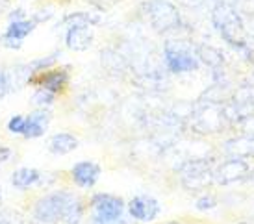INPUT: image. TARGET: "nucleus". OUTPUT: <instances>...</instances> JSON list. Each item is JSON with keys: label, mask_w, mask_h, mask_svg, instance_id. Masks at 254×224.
<instances>
[{"label": "nucleus", "mask_w": 254, "mask_h": 224, "mask_svg": "<svg viewBox=\"0 0 254 224\" xmlns=\"http://www.w3.org/2000/svg\"><path fill=\"white\" fill-rule=\"evenodd\" d=\"M9 158H11V150L7 147H0V165L9 161Z\"/></svg>", "instance_id": "obj_24"}, {"label": "nucleus", "mask_w": 254, "mask_h": 224, "mask_svg": "<svg viewBox=\"0 0 254 224\" xmlns=\"http://www.w3.org/2000/svg\"><path fill=\"white\" fill-rule=\"evenodd\" d=\"M21 19H26V17H24V11H22L21 7H19L17 11H11V13H9V22H11V21H21Z\"/></svg>", "instance_id": "obj_25"}, {"label": "nucleus", "mask_w": 254, "mask_h": 224, "mask_svg": "<svg viewBox=\"0 0 254 224\" xmlns=\"http://www.w3.org/2000/svg\"><path fill=\"white\" fill-rule=\"evenodd\" d=\"M163 61L165 67L175 72V74H184V72H193L198 69L200 59L191 49L178 41H167L163 49Z\"/></svg>", "instance_id": "obj_5"}, {"label": "nucleus", "mask_w": 254, "mask_h": 224, "mask_svg": "<svg viewBox=\"0 0 254 224\" xmlns=\"http://www.w3.org/2000/svg\"><path fill=\"white\" fill-rule=\"evenodd\" d=\"M30 85H39L47 91L62 93L69 84V67H52V69L41 70V72H34L28 76Z\"/></svg>", "instance_id": "obj_7"}, {"label": "nucleus", "mask_w": 254, "mask_h": 224, "mask_svg": "<svg viewBox=\"0 0 254 224\" xmlns=\"http://www.w3.org/2000/svg\"><path fill=\"white\" fill-rule=\"evenodd\" d=\"M0 204H2V189H0Z\"/></svg>", "instance_id": "obj_27"}, {"label": "nucleus", "mask_w": 254, "mask_h": 224, "mask_svg": "<svg viewBox=\"0 0 254 224\" xmlns=\"http://www.w3.org/2000/svg\"><path fill=\"white\" fill-rule=\"evenodd\" d=\"M95 35L89 30V26H69L67 35H65V45L67 49L74 50V52H84L93 45Z\"/></svg>", "instance_id": "obj_12"}, {"label": "nucleus", "mask_w": 254, "mask_h": 224, "mask_svg": "<svg viewBox=\"0 0 254 224\" xmlns=\"http://www.w3.org/2000/svg\"><path fill=\"white\" fill-rule=\"evenodd\" d=\"M11 91V84H9V76L7 70H0V100Z\"/></svg>", "instance_id": "obj_23"}, {"label": "nucleus", "mask_w": 254, "mask_h": 224, "mask_svg": "<svg viewBox=\"0 0 254 224\" xmlns=\"http://www.w3.org/2000/svg\"><path fill=\"white\" fill-rule=\"evenodd\" d=\"M226 152L232 154V158H247V156H254V137H240L236 141H230Z\"/></svg>", "instance_id": "obj_16"}, {"label": "nucleus", "mask_w": 254, "mask_h": 224, "mask_svg": "<svg viewBox=\"0 0 254 224\" xmlns=\"http://www.w3.org/2000/svg\"><path fill=\"white\" fill-rule=\"evenodd\" d=\"M37 22L34 19H21V21H11L7 24L6 32L2 37L6 39H13V41H24V37H28L34 30H36Z\"/></svg>", "instance_id": "obj_13"}, {"label": "nucleus", "mask_w": 254, "mask_h": 224, "mask_svg": "<svg viewBox=\"0 0 254 224\" xmlns=\"http://www.w3.org/2000/svg\"><path fill=\"white\" fill-rule=\"evenodd\" d=\"M180 180L188 189H202L213 180V170L210 161L193 160L180 168Z\"/></svg>", "instance_id": "obj_6"}, {"label": "nucleus", "mask_w": 254, "mask_h": 224, "mask_svg": "<svg viewBox=\"0 0 254 224\" xmlns=\"http://www.w3.org/2000/svg\"><path fill=\"white\" fill-rule=\"evenodd\" d=\"M60 54H62V52H52V54L47 56V57H39V59H36V61H32V63L26 65V69H28L30 74H34V72H41V70H47V69H52L54 63L60 59Z\"/></svg>", "instance_id": "obj_19"}, {"label": "nucleus", "mask_w": 254, "mask_h": 224, "mask_svg": "<svg viewBox=\"0 0 254 224\" xmlns=\"http://www.w3.org/2000/svg\"><path fill=\"white\" fill-rule=\"evenodd\" d=\"M72 182L82 189H91L100 176V165L95 161H78L71 170Z\"/></svg>", "instance_id": "obj_10"}, {"label": "nucleus", "mask_w": 254, "mask_h": 224, "mask_svg": "<svg viewBox=\"0 0 254 224\" xmlns=\"http://www.w3.org/2000/svg\"><path fill=\"white\" fill-rule=\"evenodd\" d=\"M162 213V206L154 196L135 195L128 202V215L137 223H152Z\"/></svg>", "instance_id": "obj_9"}, {"label": "nucleus", "mask_w": 254, "mask_h": 224, "mask_svg": "<svg viewBox=\"0 0 254 224\" xmlns=\"http://www.w3.org/2000/svg\"><path fill=\"white\" fill-rule=\"evenodd\" d=\"M212 21L213 26L219 30V34L223 35L230 47H234L236 50L247 52V39H245V26L241 22L238 11L230 7L228 4L221 2L215 6V9L212 11Z\"/></svg>", "instance_id": "obj_2"}, {"label": "nucleus", "mask_w": 254, "mask_h": 224, "mask_svg": "<svg viewBox=\"0 0 254 224\" xmlns=\"http://www.w3.org/2000/svg\"><path fill=\"white\" fill-rule=\"evenodd\" d=\"M249 174H251V168L247 161L240 158H230L213 170V180L219 185H232V183L243 182L245 178H249Z\"/></svg>", "instance_id": "obj_8"}, {"label": "nucleus", "mask_w": 254, "mask_h": 224, "mask_svg": "<svg viewBox=\"0 0 254 224\" xmlns=\"http://www.w3.org/2000/svg\"><path fill=\"white\" fill-rule=\"evenodd\" d=\"M198 59H202L206 65H210L213 70H219L223 67V56H221V52L212 47H200L198 49Z\"/></svg>", "instance_id": "obj_18"}, {"label": "nucleus", "mask_w": 254, "mask_h": 224, "mask_svg": "<svg viewBox=\"0 0 254 224\" xmlns=\"http://www.w3.org/2000/svg\"><path fill=\"white\" fill-rule=\"evenodd\" d=\"M50 119H52V113L47 108H41L37 112L30 113L28 117H26V122H24V132H22V135L26 139H37V137L45 135V132L49 130Z\"/></svg>", "instance_id": "obj_11"}, {"label": "nucleus", "mask_w": 254, "mask_h": 224, "mask_svg": "<svg viewBox=\"0 0 254 224\" xmlns=\"http://www.w3.org/2000/svg\"><path fill=\"white\" fill-rule=\"evenodd\" d=\"M100 17L91 11H76V13L67 15L64 19L65 24L69 26H89V24H99Z\"/></svg>", "instance_id": "obj_17"}, {"label": "nucleus", "mask_w": 254, "mask_h": 224, "mask_svg": "<svg viewBox=\"0 0 254 224\" xmlns=\"http://www.w3.org/2000/svg\"><path fill=\"white\" fill-rule=\"evenodd\" d=\"M84 204L71 191H52L34 206V219L41 224H80Z\"/></svg>", "instance_id": "obj_1"}, {"label": "nucleus", "mask_w": 254, "mask_h": 224, "mask_svg": "<svg viewBox=\"0 0 254 224\" xmlns=\"http://www.w3.org/2000/svg\"><path fill=\"white\" fill-rule=\"evenodd\" d=\"M7 4H9V0H0V15L4 13V9L7 7Z\"/></svg>", "instance_id": "obj_26"}, {"label": "nucleus", "mask_w": 254, "mask_h": 224, "mask_svg": "<svg viewBox=\"0 0 254 224\" xmlns=\"http://www.w3.org/2000/svg\"><path fill=\"white\" fill-rule=\"evenodd\" d=\"M24 122H26V117H22V115H13L11 119L7 120V132L19 135V133L24 132Z\"/></svg>", "instance_id": "obj_21"}, {"label": "nucleus", "mask_w": 254, "mask_h": 224, "mask_svg": "<svg viewBox=\"0 0 254 224\" xmlns=\"http://www.w3.org/2000/svg\"><path fill=\"white\" fill-rule=\"evenodd\" d=\"M54 100H56V95L52 91H47V89H43L39 87L36 93H34V98H32V102L39 108H49V106L54 104Z\"/></svg>", "instance_id": "obj_20"}, {"label": "nucleus", "mask_w": 254, "mask_h": 224, "mask_svg": "<svg viewBox=\"0 0 254 224\" xmlns=\"http://www.w3.org/2000/svg\"><path fill=\"white\" fill-rule=\"evenodd\" d=\"M78 148V139L71 133H56L52 135L49 141V150L52 154L58 156H65V154H71L72 150Z\"/></svg>", "instance_id": "obj_14"}, {"label": "nucleus", "mask_w": 254, "mask_h": 224, "mask_svg": "<svg viewBox=\"0 0 254 224\" xmlns=\"http://www.w3.org/2000/svg\"><path fill=\"white\" fill-rule=\"evenodd\" d=\"M147 17L150 21V26L160 34L173 32V30L180 28V24H182L178 7L169 0H148Z\"/></svg>", "instance_id": "obj_4"}, {"label": "nucleus", "mask_w": 254, "mask_h": 224, "mask_svg": "<svg viewBox=\"0 0 254 224\" xmlns=\"http://www.w3.org/2000/svg\"><path fill=\"white\" fill-rule=\"evenodd\" d=\"M93 217L89 224H127L125 223V202L119 196L97 193L91 202Z\"/></svg>", "instance_id": "obj_3"}, {"label": "nucleus", "mask_w": 254, "mask_h": 224, "mask_svg": "<svg viewBox=\"0 0 254 224\" xmlns=\"http://www.w3.org/2000/svg\"><path fill=\"white\" fill-rule=\"evenodd\" d=\"M217 206V198L213 195H202L200 198L197 200V204H195V208H197L198 211H208V210H213Z\"/></svg>", "instance_id": "obj_22"}, {"label": "nucleus", "mask_w": 254, "mask_h": 224, "mask_svg": "<svg viewBox=\"0 0 254 224\" xmlns=\"http://www.w3.org/2000/svg\"><path fill=\"white\" fill-rule=\"evenodd\" d=\"M39 180H41V172L32 167H21L11 174V183L17 189H30L32 185L39 183Z\"/></svg>", "instance_id": "obj_15"}]
</instances>
